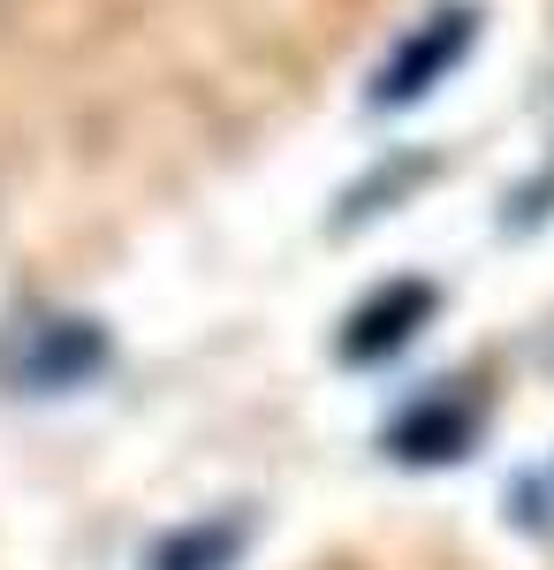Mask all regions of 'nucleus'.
Returning <instances> with one entry per match:
<instances>
[{"mask_svg": "<svg viewBox=\"0 0 554 570\" xmlns=\"http://www.w3.org/2000/svg\"><path fill=\"white\" fill-rule=\"evenodd\" d=\"M387 441H395V456H410V464H418V456H433V464H441V456H464L471 449V403L433 395L426 411H410Z\"/></svg>", "mask_w": 554, "mask_h": 570, "instance_id": "nucleus-4", "label": "nucleus"}, {"mask_svg": "<svg viewBox=\"0 0 554 570\" xmlns=\"http://www.w3.org/2000/svg\"><path fill=\"white\" fill-rule=\"evenodd\" d=\"M107 357V343H99V327H85V320H69V327H46L39 343L23 351V365H16V381L23 389H77L91 365Z\"/></svg>", "mask_w": 554, "mask_h": 570, "instance_id": "nucleus-3", "label": "nucleus"}, {"mask_svg": "<svg viewBox=\"0 0 554 570\" xmlns=\"http://www.w3.org/2000/svg\"><path fill=\"white\" fill-rule=\"evenodd\" d=\"M426 312H433V289H426V282H395V289H380L373 305L349 320L342 357H387V351H403V343L426 327Z\"/></svg>", "mask_w": 554, "mask_h": 570, "instance_id": "nucleus-2", "label": "nucleus"}, {"mask_svg": "<svg viewBox=\"0 0 554 570\" xmlns=\"http://www.w3.org/2000/svg\"><path fill=\"white\" fill-rule=\"evenodd\" d=\"M236 556H244V525L214 518V525H190L168 548H152V570H236Z\"/></svg>", "mask_w": 554, "mask_h": 570, "instance_id": "nucleus-5", "label": "nucleus"}, {"mask_svg": "<svg viewBox=\"0 0 554 570\" xmlns=\"http://www.w3.org/2000/svg\"><path fill=\"white\" fill-rule=\"evenodd\" d=\"M471 31H478V16H471V8H441V16H426L410 39L387 53L380 85H373V107H410V99H426V91L471 53Z\"/></svg>", "mask_w": 554, "mask_h": 570, "instance_id": "nucleus-1", "label": "nucleus"}]
</instances>
